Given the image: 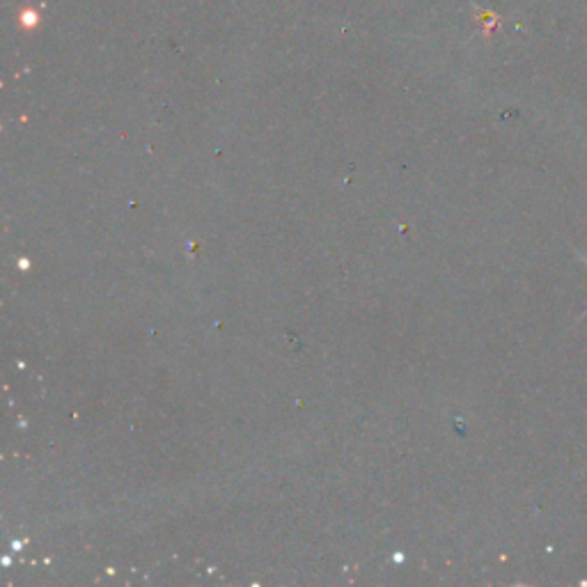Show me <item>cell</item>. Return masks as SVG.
<instances>
[{"mask_svg":"<svg viewBox=\"0 0 587 587\" xmlns=\"http://www.w3.org/2000/svg\"><path fill=\"white\" fill-rule=\"evenodd\" d=\"M576 255H578V258H581V259H582V262H585V264H587V258H585V255H582V253H578V250H576Z\"/></svg>","mask_w":587,"mask_h":587,"instance_id":"cell-1","label":"cell"},{"mask_svg":"<svg viewBox=\"0 0 587 587\" xmlns=\"http://www.w3.org/2000/svg\"><path fill=\"white\" fill-rule=\"evenodd\" d=\"M585 315H587V312H585Z\"/></svg>","mask_w":587,"mask_h":587,"instance_id":"cell-2","label":"cell"}]
</instances>
